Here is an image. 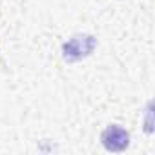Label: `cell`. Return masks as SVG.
Returning <instances> with one entry per match:
<instances>
[{
  "label": "cell",
  "mask_w": 155,
  "mask_h": 155,
  "mask_svg": "<svg viewBox=\"0 0 155 155\" xmlns=\"http://www.w3.org/2000/svg\"><path fill=\"white\" fill-rule=\"evenodd\" d=\"M108 135H111V137H110V139L104 137V142H106V146L111 148V150H122V148L128 144V135H126L120 128H111V130H108Z\"/></svg>",
  "instance_id": "1"
}]
</instances>
